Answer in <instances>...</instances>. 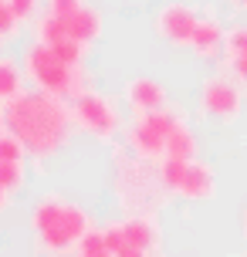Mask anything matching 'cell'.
I'll use <instances>...</instances> for the list:
<instances>
[{"label":"cell","instance_id":"1","mask_svg":"<svg viewBox=\"0 0 247 257\" xmlns=\"http://www.w3.org/2000/svg\"><path fill=\"white\" fill-rule=\"evenodd\" d=\"M4 118H7V132H14L27 149V156H34V159L54 156L71 139V128H75L71 108L41 91H24L14 102H7Z\"/></svg>","mask_w":247,"mask_h":257},{"label":"cell","instance_id":"2","mask_svg":"<svg viewBox=\"0 0 247 257\" xmlns=\"http://www.w3.org/2000/svg\"><path fill=\"white\" fill-rule=\"evenodd\" d=\"M31 230L38 254L65 257L78 250L85 233L91 230V217L85 213V206L65 200L61 193H48L31 210Z\"/></svg>","mask_w":247,"mask_h":257},{"label":"cell","instance_id":"3","mask_svg":"<svg viewBox=\"0 0 247 257\" xmlns=\"http://www.w3.org/2000/svg\"><path fill=\"white\" fill-rule=\"evenodd\" d=\"M24 78L41 91V95L58 98V102H75L85 91H91L85 64L61 61L51 48H44L38 41L24 51Z\"/></svg>","mask_w":247,"mask_h":257},{"label":"cell","instance_id":"4","mask_svg":"<svg viewBox=\"0 0 247 257\" xmlns=\"http://www.w3.org/2000/svg\"><path fill=\"white\" fill-rule=\"evenodd\" d=\"M183 122L180 112L173 108H159V112H149V115H136L129 128V149L136 153V159L143 163H163L166 159V139L169 132Z\"/></svg>","mask_w":247,"mask_h":257},{"label":"cell","instance_id":"5","mask_svg":"<svg viewBox=\"0 0 247 257\" xmlns=\"http://www.w3.org/2000/svg\"><path fill=\"white\" fill-rule=\"evenodd\" d=\"M71 122L102 142L115 139V132L122 128V115H118L115 102L102 91H85L81 98H75L71 102Z\"/></svg>","mask_w":247,"mask_h":257},{"label":"cell","instance_id":"6","mask_svg":"<svg viewBox=\"0 0 247 257\" xmlns=\"http://www.w3.org/2000/svg\"><path fill=\"white\" fill-rule=\"evenodd\" d=\"M200 108L207 115L220 118V122H234L240 115V88H237V81L227 75L207 78L203 91H200Z\"/></svg>","mask_w":247,"mask_h":257},{"label":"cell","instance_id":"7","mask_svg":"<svg viewBox=\"0 0 247 257\" xmlns=\"http://www.w3.org/2000/svg\"><path fill=\"white\" fill-rule=\"evenodd\" d=\"M196 11L186 7V4H166L163 11L156 14V34L176 48H190V38H193V27H196Z\"/></svg>","mask_w":247,"mask_h":257},{"label":"cell","instance_id":"8","mask_svg":"<svg viewBox=\"0 0 247 257\" xmlns=\"http://www.w3.org/2000/svg\"><path fill=\"white\" fill-rule=\"evenodd\" d=\"M126 102L132 105L136 115H149V112L166 108V88L156 78H132L126 81Z\"/></svg>","mask_w":247,"mask_h":257},{"label":"cell","instance_id":"9","mask_svg":"<svg viewBox=\"0 0 247 257\" xmlns=\"http://www.w3.org/2000/svg\"><path fill=\"white\" fill-rule=\"evenodd\" d=\"M122 230H126V244H129V247H136V250H143V254H149V257L159 250L163 233H159L156 217H146V213H129V217L122 220Z\"/></svg>","mask_w":247,"mask_h":257},{"label":"cell","instance_id":"10","mask_svg":"<svg viewBox=\"0 0 247 257\" xmlns=\"http://www.w3.org/2000/svg\"><path fill=\"white\" fill-rule=\"evenodd\" d=\"M213 193H217V176H213V169H210L207 163L193 159V163L186 166L180 196H186V200H210Z\"/></svg>","mask_w":247,"mask_h":257},{"label":"cell","instance_id":"11","mask_svg":"<svg viewBox=\"0 0 247 257\" xmlns=\"http://www.w3.org/2000/svg\"><path fill=\"white\" fill-rule=\"evenodd\" d=\"M61 24H65V31H68L75 41H78L81 48H88L91 41L102 34V14H98V11L88 4L85 11H78L75 17H68V21H61Z\"/></svg>","mask_w":247,"mask_h":257},{"label":"cell","instance_id":"12","mask_svg":"<svg viewBox=\"0 0 247 257\" xmlns=\"http://www.w3.org/2000/svg\"><path fill=\"white\" fill-rule=\"evenodd\" d=\"M190 48H193L200 58H213V54L223 48V27L213 21V17H200L193 27V38H190Z\"/></svg>","mask_w":247,"mask_h":257},{"label":"cell","instance_id":"13","mask_svg":"<svg viewBox=\"0 0 247 257\" xmlns=\"http://www.w3.org/2000/svg\"><path fill=\"white\" fill-rule=\"evenodd\" d=\"M166 159H180V163H193L196 159V136H193V128L186 125V122H180V125L169 132Z\"/></svg>","mask_w":247,"mask_h":257},{"label":"cell","instance_id":"14","mask_svg":"<svg viewBox=\"0 0 247 257\" xmlns=\"http://www.w3.org/2000/svg\"><path fill=\"white\" fill-rule=\"evenodd\" d=\"M17 95H24V75L11 58H0V105L14 102Z\"/></svg>","mask_w":247,"mask_h":257},{"label":"cell","instance_id":"15","mask_svg":"<svg viewBox=\"0 0 247 257\" xmlns=\"http://www.w3.org/2000/svg\"><path fill=\"white\" fill-rule=\"evenodd\" d=\"M186 166H190V163H180V159H163V163L156 166L163 190H166V193H180L183 176H186Z\"/></svg>","mask_w":247,"mask_h":257},{"label":"cell","instance_id":"16","mask_svg":"<svg viewBox=\"0 0 247 257\" xmlns=\"http://www.w3.org/2000/svg\"><path fill=\"white\" fill-rule=\"evenodd\" d=\"M24 186V163H0V190L11 193Z\"/></svg>","mask_w":247,"mask_h":257},{"label":"cell","instance_id":"17","mask_svg":"<svg viewBox=\"0 0 247 257\" xmlns=\"http://www.w3.org/2000/svg\"><path fill=\"white\" fill-rule=\"evenodd\" d=\"M27 149L21 146V139L14 132H4L0 136V163H24Z\"/></svg>","mask_w":247,"mask_h":257},{"label":"cell","instance_id":"18","mask_svg":"<svg viewBox=\"0 0 247 257\" xmlns=\"http://www.w3.org/2000/svg\"><path fill=\"white\" fill-rule=\"evenodd\" d=\"M223 51H227L230 61L240 58V54H247V27H230L223 34Z\"/></svg>","mask_w":247,"mask_h":257},{"label":"cell","instance_id":"19","mask_svg":"<svg viewBox=\"0 0 247 257\" xmlns=\"http://www.w3.org/2000/svg\"><path fill=\"white\" fill-rule=\"evenodd\" d=\"M85 7H88V0H48V14L54 21H68V17H75Z\"/></svg>","mask_w":247,"mask_h":257},{"label":"cell","instance_id":"20","mask_svg":"<svg viewBox=\"0 0 247 257\" xmlns=\"http://www.w3.org/2000/svg\"><path fill=\"white\" fill-rule=\"evenodd\" d=\"M7 7L14 11V17H17V24H24V21H34V17H38L41 0H7Z\"/></svg>","mask_w":247,"mask_h":257},{"label":"cell","instance_id":"21","mask_svg":"<svg viewBox=\"0 0 247 257\" xmlns=\"http://www.w3.org/2000/svg\"><path fill=\"white\" fill-rule=\"evenodd\" d=\"M14 27H17V17H14V11L7 7V0H4V4H0V41L11 38Z\"/></svg>","mask_w":247,"mask_h":257},{"label":"cell","instance_id":"22","mask_svg":"<svg viewBox=\"0 0 247 257\" xmlns=\"http://www.w3.org/2000/svg\"><path fill=\"white\" fill-rule=\"evenodd\" d=\"M230 68H234V75H237V78H240V81L247 85V54L234 58V61H230Z\"/></svg>","mask_w":247,"mask_h":257},{"label":"cell","instance_id":"23","mask_svg":"<svg viewBox=\"0 0 247 257\" xmlns=\"http://www.w3.org/2000/svg\"><path fill=\"white\" fill-rule=\"evenodd\" d=\"M115 257H149V254H143V250H136V247H129V244H126V247H122V250H118Z\"/></svg>","mask_w":247,"mask_h":257},{"label":"cell","instance_id":"24","mask_svg":"<svg viewBox=\"0 0 247 257\" xmlns=\"http://www.w3.org/2000/svg\"><path fill=\"white\" fill-rule=\"evenodd\" d=\"M78 257H112V254H108V250H81Z\"/></svg>","mask_w":247,"mask_h":257},{"label":"cell","instance_id":"25","mask_svg":"<svg viewBox=\"0 0 247 257\" xmlns=\"http://www.w3.org/2000/svg\"><path fill=\"white\" fill-rule=\"evenodd\" d=\"M7 132V118H4V108H0V136Z\"/></svg>","mask_w":247,"mask_h":257},{"label":"cell","instance_id":"26","mask_svg":"<svg viewBox=\"0 0 247 257\" xmlns=\"http://www.w3.org/2000/svg\"><path fill=\"white\" fill-rule=\"evenodd\" d=\"M4 206H7V193L0 190V210H4Z\"/></svg>","mask_w":247,"mask_h":257},{"label":"cell","instance_id":"27","mask_svg":"<svg viewBox=\"0 0 247 257\" xmlns=\"http://www.w3.org/2000/svg\"><path fill=\"white\" fill-rule=\"evenodd\" d=\"M234 4H240V7H244V11H247V0H234Z\"/></svg>","mask_w":247,"mask_h":257},{"label":"cell","instance_id":"28","mask_svg":"<svg viewBox=\"0 0 247 257\" xmlns=\"http://www.w3.org/2000/svg\"><path fill=\"white\" fill-rule=\"evenodd\" d=\"M244 237H247V220H244Z\"/></svg>","mask_w":247,"mask_h":257},{"label":"cell","instance_id":"29","mask_svg":"<svg viewBox=\"0 0 247 257\" xmlns=\"http://www.w3.org/2000/svg\"><path fill=\"white\" fill-rule=\"evenodd\" d=\"M0 4H4V0H0Z\"/></svg>","mask_w":247,"mask_h":257}]
</instances>
